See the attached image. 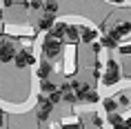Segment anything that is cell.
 <instances>
[{
    "label": "cell",
    "mask_w": 131,
    "mask_h": 129,
    "mask_svg": "<svg viewBox=\"0 0 131 129\" xmlns=\"http://www.w3.org/2000/svg\"><path fill=\"white\" fill-rule=\"evenodd\" d=\"M102 78L104 85H116L118 80H120V67H118L116 60H107V69H104V76H100Z\"/></svg>",
    "instance_id": "obj_1"
},
{
    "label": "cell",
    "mask_w": 131,
    "mask_h": 129,
    "mask_svg": "<svg viewBox=\"0 0 131 129\" xmlns=\"http://www.w3.org/2000/svg\"><path fill=\"white\" fill-rule=\"evenodd\" d=\"M60 49H62L60 40H58V38H53V36H47V38L42 40V51H45V56H47V58H56V56L60 54Z\"/></svg>",
    "instance_id": "obj_2"
},
{
    "label": "cell",
    "mask_w": 131,
    "mask_h": 129,
    "mask_svg": "<svg viewBox=\"0 0 131 129\" xmlns=\"http://www.w3.org/2000/svg\"><path fill=\"white\" fill-rule=\"evenodd\" d=\"M14 62H16V67L18 69H25L29 67V65H34V56H31V51H27V49H22V51H16L14 54Z\"/></svg>",
    "instance_id": "obj_3"
},
{
    "label": "cell",
    "mask_w": 131,
    "mask_h": 129,
    "mask_svg": "<svg viewBox=\"0 0 131 129\" xmlns=\"http://www.w3.org/2000/svg\"><path fill=\"white\" fill-rule=\"evenodd\" d=\"M38 105H40V107H38V120L45 122L49 116H51V109H53V105H51V102H49L45 96H40V98H38Z\"/></svg>",
    "instance_id": "obj_4"
},
{
    "label": "cell",
    "mask_w": 131,
    "mask_h": 129,
    "mask_svg": "<svg viewBox=\"0 0 131 129\" xmlns=\"http://www.w3.org/2000/svg\"><path fill=\"white\" fill-rule=\"evenodd\" d=\"M14 54H16V47L11 42H2L0 45V62H11L14 60Z\"/></svg>",
    "instance_id": "obj_5"
},
{
    "label": "cell",
    "mask_w": 131,
    "mask_h": 129,
    "mask_svg": "<svg viewBox=\"0 0 131 129\" xmlns=\"http://www.w3.org/2000/svg\"><path fill=\"white\" fill-rule=\"evenodd\" d=\"M118 40H120V38H118V36L113 34V31H109L107 36H102L100 45H102L104 49H116V47H118Z\"/></svg>",
    "instance_id": "obj_6"
},
{
    "label": "cell",
    "mask_w": 131,
    "mask_h": 129,
    "mask_svg": "<svg viewBox=\"0 0 131 129\" xmlns=\"http://www.w3.org/2000/svg\"><path fill=\"white\" fill-rule=\"evenodd\" d=\"M64 29H67L64 22H53L51 29H49V36H53V38H58V40H62V38H64Z\"/></svg>",
    "instance_id": "obj_7"
},
{
    "label": "cell",
    "mask_w": 131,
    "mask_h": 129,
    "mask_svg": "<svg viewBox=\"0 0 131 129\" xmlns=\"http://www.w3.org/2000/svg\"><path fill=\"white\" fill-rule=\"evenodd\" d=\"M64 38H67L71 45H78V42H80V29L78 27H67L64 29Z\"/></svg>",
    "instance_id": "obj_8"
},
{
    "label": "cell",
    "mask_w": 131,
    "mask_h": 129,
    "mask_svg": "<svg viewBox=\"0 0 131 129\" xmlns=\"http://www.w3.org/2000/svg\"><path fill=\"white\" fill-rule=\"evenodd\" d=\"M111 31H113L118 38H124V36H129V34H131V22H118L116 29H111Z\"/></svg>",
    "instance_id": "obj_9"
},
{
    "label": "cell",
    "mask_w": 131,
    "mask_h": 129,
    "mask_svg": "<svg viewBox=\"0 0 131 129\" xmlns=\"http://www.w3.org/2000/svg\"><path fill=\"white\" fill-rule=\"evenodd\" d=\"M80 40L93 42V40H96V31H93V29H89V27H80Z\"/></svg>",
    "instance_id": "obj_10"
},
{
    "label": "cell",
    "mask_w": 131,
    "mask_h": 129,
    "mask_svg": "<svg viewBox=\"0 0 131 129\" xmlns=\"http://www.w3.org/2000/svg\"><path fill=\"white\" fill-rule=\"evenodd\" d=\"M51 76V62H40V67H38V78H49Z\"/></svg>",
    "instance_id": "obj_11"
},
{
    "label": "cell",
    "mask_w": 131,
    "mask_h": 129,
    "mask_svg": "<svg viewBox=\"0 0 131 129\" xmlns=\"http://www.w3.org/2000/svg\"><path fill=\"white\" fill-rule=\"evenodd\" d=\"M53 22H56V20H53V14H47V16H45V18H42L40 22H38V27H40L42 31H49Z\"/></svg>",
    "instance_id": "obj_12"
},
{
    "label": "cell",
    "mask_w": 131,
    "mask_h": 129,
    "mask_svg": "<svg viewBox=\"0 0 131 129\" xmlns=\"http://www.w3.org/2000/svg\"><path fill=\"white\" fill-rule=\"evenodd\" d=\"M109 122L113 125V127H124V120H122V116H118L116 111H109Z\"/></svg>",
    "instance_id": "obj_13"
},
{
    "label": "cell",
    "mask_w": 131,
    "mask_h": 129,
    "mask_svg": "<svg viewBox=\"0 0 131 129\" xmlns=\"http://www.w3.org/2000/svg\"><path fill=\"white\" fill-rule=\"evenodd\" d=\"M40 89H42V94H49V91L56 89V85L49 80V78H40Z\"/></svg>",
    "instance_id": "obj_14"
},
{
    "label": "cell",
    "mask_w": 131,
    "mask_h": 129,
    "mask_svg": "<svg viewBox=\"0 0 131 129\" xmlns=\"http://www.w3.org/2000/svg\"><path fill=\"white\" fill-rule=\"evenodd\" d=\"M42 7H45L47 14H56V11H58V2H56V0H45Z\"/></svg>",
    "instance_id": "obj_15"
},
{
    "label": "cell",
    "mask_w": 131,
    "mask_h": 129,
    "mask_svg": "<svg viewBox=\"0 0 131 129\" xmlns=\"http://www.w3.org/2000/svg\"><path fill=\"white\" fill-rule=\"evenodd\" d=\"M47 100L51 102V105H58V102L62 100V91H56V89H53V91H49V96H47Z\"/></svg>",
    "instance_id": "obj_16"
},
{
    "label": "cell",
    "mask_w": 131,
    "mask_h": 129,
    "mask_svg": "<svg viewBox=\"0 0 131 129\" xmlns=\"http://www.w3.org/2000/svg\"><path fill=\"white\" fill-rule=\"evenodd\" d=\"M104 109H107V111H116V107H118V102L113 100V98H104Z\"/></svg>",
    "instance_id": "obj_17"
},
{
    "label": "cell",
    "mask_w": 131,
    "mask_h": 129,
    "mask_svg": "<svg viewBox=\"0 0 131 129\" xmlns=\"http://www.w3.org/2000/svg\"><path fill=\"white\" fill-rule=\"evenodd\" d=\"M98 100H100V96H98L96 91H91V89H89V94L84 96V102H98Z\"/></svg>",
    "instance_id": "obj_18"
},
{
    "label": "cell",
    "mask_w": 131,
    "mask_h": 129,
    "mask_svg": "<svg viewBox=\"0 0 131 129\" xmlns=\"http://www.w3.org/2000/svg\"><path fill=\"white\" fill-rule=\"evenodd\" d=\"M116 98H118V100H116L118 105H122V107H127V105H129V98H127V96H122V94H118Z\"/></svg>",
    "instance_id": "obj_19"
},
{
    "label": "cell",
    "mask_w": 131,
    "mask_h": 129,
    "mask_svg": "<svg viewBox=\"0 0 131 129\" xmlns=\"http://www.w3.org/2000/svg\"><path fill=\"white\" fill-rule=\"evenodd\" d=\"M27 7H31V9H40V7H42V2H40V0H31V2H27Z\"/></svg>",
    "instance_id": "obj_20"
},
{
    "label": "cell",
    "mask_w": 131,
    "mask_h": 129,
    "mask_svg": "<svg viewBox=\"0 0 131 129\" xmlns=\"http://www.w3.org/2000/svg\"><path fill=\"white\" fill-rule=\"evenodd\" d=\"M120 54H124V56H131V45H124V47H120Z\"/></svg>",
    "instance_id": "obj_21"
},
{
    "label": "cell",
    "mask_w": 131,
    "mask_h": 129,
    "mask_svg": "<svg viewBox=\"0 0 131 129\" xmlns=\"http://www.w3.org/2000/svg\"><path fill=\"white\" fill-rule=\"evenodd\" d=\"M93 54H100V51H102V45H100V42H93Z\"/></svg>",
    "instance_id": "obj_22"
},
{
    "label": "cell",
    "mask_w": 131,
    "mask_h": 129,
    "mask_svg": "<svg viewBox=\"0 0 131 129\" xmlns=\"http://www.w3.org/2000/svg\"><path fill=\"white\" fill-rule=\"evenodd\" d=\"M91 125H93V127H100V125H102V120H100V118H93V120H91Z\"/></svg>",
    "instance_id": "obj_23"
},
{
    "label": "cell",
    "mask_w": 131,
    "mask_h": 129,
    "mask_svg": "<svg viewBox=\"0 0 131 129\" xmlns=\"http://www.w3.org/2000/svg\"><path fill=\"white\" fill-rule=\"evenodd\" d=\"M124 127H131V116L127 118V120H124Z\"/></svg>",
    "instance_id": "obj_24"
},
{
    "label": "cell",
    "mask_w": 131,
    "mask_h": 129,
    "mask_svg": "<svg viewBox=\"0 0 131 129\" xmlns=\"http://www.w3.org/2000/svg\"><path fill=\"white\" fill-rule=\"evenodd\" d=\"M5 34V25H2V20H0V36Z\"/></svg>",
    "instance_id": "obj_25"
},
{
    "label": "cell",
    "mask_w": 131,
    "mask_h": 129,
    "mask_svg": "<svg viewBox=\"0 0 131 129\" xmlns=\"http://www.w3.org/2000/svg\"><path fill=\"white\" fill-rule=\"evenodd\" d=\"M2 122H5V118H2V111H0V127H2Z\"/></svg>",
    "instance_id": "obj_26"
},
{
    "label": "cell",
    "mask_w": 131,
    "mask_h": 129,
    "mask_svg": "<svg viewBox=\"0 0 131 129\" xmlns=\"http://www.w3.org/2000/svg\"><path fill=\"white\" fill-rule=\"evenodd\" d=\"M111 2H116V5H120V2H124V0H111Z\"/></svg>",
    "instance_id": "obj_27"
},
{
    "label": "cell",
    "mask_w": 131,
    "mask_h": 129,
    "mask_svg": "<svg viewBox=\"0 0 131 129\" xmlns=\"http://www.w3.org/2000/svg\"><path fill=\"white\" fill-rule=\"evenodd\" d=\"M0 20H2V9H0Z\"/></svg>",
    "instance_id": "obj_28"
},
{
    "label": "cell",
    "mask_w": 131,
    "mask_h": 129,
    "mask_svg": "<svg viewBox=\"0 0 131 129\" xmlns=\"http://www.w3.org/2000/svg\"><path fill=\"white\" fill-rule=\"evenodd\" d=\"M129 78H131V71H129Z\"/></svg>",
    "instance_id": "obj_29"
},
{
    "label": "cell",
    "mask_w": 131,
    "mask_h": 129,
    "mask_svg": "<svg viewBox=\"0 0 131 129\" xmlns=\"http://www.w3.org/2000/svg\"><path fill=\"white\" fill-rule=\"evenodd\" d=\"M0 111H2V109H0Z\"/></svg>",
    "instance_id": "obj_30"
}]
</instances>
